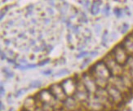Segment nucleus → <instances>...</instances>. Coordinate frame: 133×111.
Returning <instances> with one entry per match:
<instances>
[{"mask_svg":"<svg viewBox=\"0 0 133 111\" xmlns=\"http://www.w3.org/2000/svg\"><path fill=\"white\" fill-rule=\"evenodd\" d=\"M2 71H3V74H4V76L6 77L7 79H12V78L14 77V73L8 68H3Z\"/></svg>","mask_w":133,"mask_h":111,"instance_id":"412c9836","label":"nucleus"},{"mask_svg":"<svg viewBox=\"0 0 133 111\" xmlns=\"http://www.w3.org/2000/svg\"><path fill=\"white\" fill-rule=\"evenodd\" d=\"M47 12H48V14H49V15H51V16H54V14H55L54 10H53L51 7L47 8Z\"/></svg>","mask_w":133,"mask_h":111,"instance_id":"c03bdc74","label":"nucleus"},{"mask_svg":"<svg viewBox=\"0 0 133 111\" xmlns=\"http://www.w3.org/2000/svg\"><path fill=\"white\" fill-rule=\"evenodd\" d=\"M40 105V107L43 109V111H56L51 105H48V104H44V103H41V104H38Z\"/></svg>","mask_w":133,"mask_h":111,"instance_id":"5701e85b","label":"nucleus"},{"mask_svg":"<svg viewBox=\"0 0 133 111\" xmlns=\"http://www.w3.org/2000/svg\"><path fill=\"white\" fill-rule=\"evenodd\" d=\"M123 10H124V13H125V14H127V16H131V13L130 10H129L128 8H125Z\"/></svg>","mask_w":133,"mask_h":111,"instance_id":"6e6d98bb","label":"nucleus"},{"mask_svg":"<svg viewBox=\"0 0 133 111\" xmlns=\"http://www.w3.org/2000/svg\"><path fill=\"white\" fill-rule=\"evenodd\" d=\"M49 62H50V59H49V58H46V59H44V60H41V61L38 64V66H43V65H45L46 64H47V63H49Z\"/></svg>","mask_w":133,"mask_h":111,"instance_id":"72a5a7b5","label":"nucleus"},{"mask_svg":"<svg viewBox=\"0 0 133 111\" xmlns=\"http://www.w3.org/2000/svg\"><path fill=\"white\" fill-rule=\"evenodd\" d=\"M88 73L92 76L97 87L102 88H106L109 84V80L112 76L103 60H98L90 68Z\"/></svg>","mask_w":133,"mask_h":111,"instance_id":"f257e3e1","label":"nucleus"},{"mask_svg":"<svg viewBox=\"0 0 133 111\" xmlns=\"http://www.w3.org/2000/svg\"><path fill=\"white\" fill-rule=\"evenodd\" d=\"M15 24V21L13 20H9L7 23H6V26L8 27H12Z\"/></svg>","mask_w":133,"mask_h":111,"instance_id":"a18cd8bd","label":"nucleus"},{"mask_svg":"<svg viewBox=\"0 0 133 111\" xmlns=\"http://www.w3.org/2000/svg\"><path fill=\"white\" fill-rule=\"evenodd\" d=\"M106 90L109 94V96L110 101H112V103L116 105H121L124 101L125 96L119 90H118L115 87H114L111 84H108L106 87Z\"/></svg>","mask_w":133,"mask_h":111,"instance_id":"6e6552de","label":"nucleus"},{"mask_svg":"<svg viewBox=\"0 0 133 111\" xmlns=\"http://www.w3.org/2000/svg\"><path fill=\"white\" fill-rule=\"evenodd\" d=\"M21 111H29V110H25V109H23V110H21Z\"/></svg>","mask_w":133,"mask_h":111,"instance_id":"0e129e2a","label":"nucleus"},{"mask_svg":"<svg viewBox=\"0 0 133 111\" xmlns=\"http://www.w3.org/2000/svg\"><path fill=\"white\" fill-rule=\"evenodd\" d=\"M3 42H4V44L6 46H10V45H12V44L13 40L10 39V38H5V39L3 40Z\"/></svg>","mask_w":133,"mask_h":111,"instance_id":"e433bc0d","label":"nucleus"},{"mask_svg":"<svg viewBox=\"0 0 133 111\" xmlns=\"http://www.w3.org/2000/svg\"><path fill=\"white\" fill-rule=\"evenodd\" d=\"M71 30H72V31H73L74 34H76V35H79L80 34V27H79V25H73V27H72Z\"/></svg>","mask_w":133,"mask_h":111,"instance_id":"7c9ffc66","label":"nucleus"},{"mask_svg":"<svg viewBox=\"0 0 133 111\" xmlns=\"http://www.w3.org/2000/svg\"><path fill=\"white\" fill-rule=\"evenodd\" d=\"M42 86V82L39 80H34L32 81L30 84V88H39Z\"/></svg>","mask_w":133,"mask_h":111,"instance_id":"393cba45","label":"nucleus"},{"mask_svg":"<svg viewBox=\"0 0 133 111\" xmlns=\"http://www.w3.org/2000/svg\"><path fill=\"white\" fill-rule=\"evenodd\" d=\"M36 40H34V39H33V38H31V39H30L29 40V46L30 47H36L37 45H36Z\"/></svg>","mask_w":133,"mask_h":111,"instance_id":"a19ab883","label":"nucleus"},{"mask_svg":"<svg viewBox=\"0 0 133 111\" xmlns=\"http://www.w3.org/2000/svg\"><path fill=\"white\" fill-rule=\"evenodd\" d=\"M30 23H31V25H36L38 24V20H37L36 19H31Z\"/></svg>","mask_w":133,"mask_h":111,"instance_id":"4d7b16f0","label":"nucleus"},{"mask_svg":"<svg viewBox=\"0 0 133 111\" xmlns=\"http://www.w3.org/2000/svg\"><path fill=\"white\" fill-rule=\"evenodd\" d=\"M5 108H6V107L4 106V104L1 101V102H0V109H1V111H3L5 109Z\"/></svg>","mask_w":133,"mask_h":111,"instance_id":"bf43d9fd","label":"nucleus"},{"mask_svg":"<svg viewBox=\"0 0 133 111\" xmlns=\"http://www.w3.org/2000/svg\"><path fill=\"white\" fill-rule=\"evenodd\" d=\"M114 14L115 15V16L117 17L118 19H120L122 18L123 16L125 15L124 13V10L123 9H122L120 8H115L114 9Z\"/></svg>","mask_w":133,"mask_h":111,"instance_id":"aec40b11","label":"nucleus"},{"mask_svg":"<svg viewBox=\"0 0 133 111\" xmlns=\"http://www.w3.org/2000/svg\"><path fill=\"white\" fill-rule=\"evenodd\" d=\"M79 79L82 84H83V86L86 87V89L89 92V94H92V95L95 94L98 87L96 85L95 80H94V79L92 78V76L88 73V72H85V73L82 74V75Z\"/></svg>","mask_w":133,"mask_h":111,"instance_id":"423d86ee","label":"nucleus"},{"mask_svg":"<svg viewBox=\"0 0 133 111\" xmlns=\"http://www.w3.org/2000/svg\"><path fill=\"white\" fill-rule=\"evenodd\" d=\"M42 74H44V75H51L52 74V70H45V71H43Z\"/></svg>","mask_w":133,"mask_h":111,"instance_id":"de8ad7c7","label":"nucleus"},{"mask_svg":"<svg viewBox=\"0 0 133 111\" xmlns=\"http://www.w3.org/2000/svg\"><path fill=\"white\" fill-rule=\"evenodd\" d=\"M81 104L74 96H67L62 102V109L64 111H74L80 109Z\"/></svg>","mask_w":133,"mask_h":111,"instance_id":"ddd939ff","label":"nucleus"},{"mask_svg":"<svg viewBox=\"0 0 133 111\" xmlns=\"http://www.w3.org/2000/svg\"><path fill=\"white\" fill-rule=\"evenodd\" d=\"M43 22L44 25H49L52 23V19L51 18H43Z\"/></svg>","mask_w":133,"mask_h":111,"instance_id":"f704fd0d","label":"nucleus"},{"mask_svg":"<svg viewBox=\"0 0 133 111\" xmlns=\"http://www.w3.org/2000/svg\"><path fill=\"white\" fill-rule=\"evenodd\" d=\"M27 92V88H21V89L16 91V92L15 93V97L16 98H19L20 96H21L22 95H23L24 93H25Z\"/></svg>","mask_w":133,"mask_h":111,"instance_id":"bb28decb","label":"nucleus"},{"mask_svg":"<svg viewBox=\"0 0 133 111\" xmlns=\"http://www.w3.org/2000/svg\"><path fill=\"white\" fill-rule=\"evenodd\" d=\"M69 70H67V69H63V70H60V71H58L56 74H54V77H61V76H64V75H66L69 74Z\"/></svg>","mask_w":133,"mask_h":111,"instance_id":"a878e982","label":"nucleus"},{"mask_svg":"<svg viewBox=\"0 0 133 111\" xmlns=\"http://www.w3.org/2000/svg\"><path fill=\"white\" fill-rule=\"evenodd\" d=\"M95 30H96V32L97 33V34H99V33L101 32V25H96L95 27Z\"/></svg>","mask_w":133,"mask_h":111,"instance_id":"864d4df0","label":"nucleus"},{"mask_svg":"<svg viewBox=\"0 0 133 111\" xmlns=\"http://www.w3.org/2000/svg\"><path fill=\"white\" fill-rule=\"evenodd\" d=\"M121 78H122V79H123L125 86L128 88L130 91H132L133 90V82H132L131 78H130L128 73H127V71L126 70H124L123 74L121 75Z\"/></svg>","mask_w":133,"mask_h":111,"instance_id":"dca6fc26","label":"nucleus"},{"mask_svg":"<svg viewBox=\"0 0 133 111\" xmlns=\"http://www.w3.org/2000/svg\"><path fill=\"white\" fill-rule=\"evenodd\" d=\"M8 111H14V109H13V108H11Z\"/></svg>","mask_w":133,"mask_h":111,"instance_id":"680f3d73","label":"nucleus"},{"mask_svg":"<svg viewBox=\"0 0 133 111\" xmlns=\"http://www.w3.org/2000/svg\"><path fill=\"white\" fill-rule=\"evenodd\" d=\"M131 34L133 35V30H132V32H131Z\"/></svg>","mask_w":133,"mask_h":111,"instance_id":"69168bd1","label":"nucleus"},{"mask_svg":"<svg viewBox=\"0 0 133 111\" xmlns=\"http://www.w3.org/2000/svg\"><path fill=\"white\" fill-rule=\"evenodd\" d=\"M47 3L50 5L51 7L54 8V7H57V5H56V2H54V1H48Z\"/></svg>","mask_w":133,"mask_h":111,"instance_id":"5fc2aeb1","label":"nucleus"},{"mask_svg":"<svg viewBox=\"0 0 133 111\" xmlns=\"http://www.w3.org/2000/svg\"><path fill=\"white\" fill-rule=\"evenodd\" d=\"M124 68L127 70H133V56H129L127 62L124 65Z\"/></svg>","mask_w":133,"mask_h":111,"instance_id":"6ab92c4d","label":"nucleus"},{"mask_svg":"<svg viewBox=\"0 0 133 111\" xmlns=\"http://www.w3.org/2000/svg\"><path fill=\"white\" fill-rule=\"evenodd\" d=\"M17 38H20V39H26L27 36H26L25 32H21V33H19V34H18Z\"/></svg>","mask_w":133,"mask_h":111,"instance_id":"c9c22d12","label":"nucleus"},{"mask_svg":"<svg viewBox=\"0 0 133 111\" xmlns=\"http://www.w3.org/2000/svg\"><path fill=\"white\" fill-rule=\"evenodd\" d=\"M1 60H8V57L6 53H5V52L3 51V50L2 49L1 50Z\"/></svg>","mask_w":133,"mask_h":111,"instance_id":"79ce46f5","label":"nucleus"},{"mask_svg":"<svg viewBox=\"0 0 133 111\" xmlns=\"http://www.w3.org/2000/svg\"><path fill=\"white\" fill-rule=\"evenodd\" d=\"M34 4H30L25 8V16L26 17H29V16H31L33 15V12H34Z\"/></svg>","mask_w":133,"mask_h":111,"instance_id":"4be33fe9","label":"nucleus"},{"mask_svg":"<svg viewBox=\"0 0 133 111\" xmlns=\"http://www.w3.org/2000/svg\"><path fill=\"white\" fill-rule=\"evenodd\" d=\"M94 95H95L96 97L99 100V101L102 104L105 110H109L114 107V105L112 103L111 101H110L106 88L98 87Z\"/></svg>","mask_w":133,"mask_h":111,"instance_id":"39448f33","label":"nucleus"},{"mask_svg":"<svg viewBox=\"0 0 133 111\" xmlns=\"http://www.w3.org/2000/svg\"><path fill=\"white\" fill-rule=\"evenodd\" d=\"M79 21L82 22V23H84V24H86V23H87V22H88L87 16H86V14L84 12H82L81 13V17L79 19Z\"/></svg>","mask_w":133,"mask_h":111,"instance_id":"2f4dec72","label":"nucleus"},{"mask_svg":"<svg viewBox=\"0 0 133 111\" xmlns=\"http://www.w3.org/2000/svg\"><path fill=\"white\" fill-rule=\"evenodd\" d=\"M12 95H11V94H9L8 95V102L9 103V105H11L12 104Z\"/></svg>","mask_w":133,"mask_h":111,"instance_id":"13d9d810","label":"nucleus"},{"mask_svg":"<svg viewBox=\"0 0 133 111\" xmlns=\"http://www.w3.org/2000/svg\"><path fill=\"white\" fill-rule=\"evenodd\" d=\"M33 51H34V52L37 53V52H43V49H42V47L39 45V46H36L34 47V48H33Z\"/></svg>","mask_w":133,"mask_h":111,"instance_id":"ea45409f","label":"nucleus"},{"mask_svg":"<svg viewBox=\"0 0 133 111\" xmlns=\"http://www.w3.org/2000/svg\"><path fill=\"white\" fill-rule=\"evenodd\" d=\"M66 38H67V42H68V43H71V42H72V35H71V34H67V36H66Z\"/></svg>","mask_w":133,"mask_h":111,"instance_id":"3c124183","label":"nucleus"},{"mask_svg":"<svg viewBox=\"0 0 133 111\" xmlns=\"http://www.w3.org/2000/svg\"><path fill=\"white\" fill-rule=\"evenodd\" d=\"M34 111H43V109L40 107V105H38V107L36 108V109H35Z\"/></svg>","mask_w":133,"mask_h":111,"instance_id":"052dcab7","label":"nucleus"},{"mask_svg":"<svg viewBox=\"0 0 133 111\" xmlns=\"http://www.w3.org/2000/svg\"><path fill=\"white\" fill-rule=\"evenodd\" d=\"M92 61V57H86L84 60H83V61H82V65H81V69H84L87 65H88Z\"/></svg>","mask_w":133,"mask_h":111,"instance_id":"cd10ccee","label":"nucleus"},{"mask_svg":"<svg viewBox=\"0 0 133 111\" xmlns=\"http://www.w3.org/2000/svg\"><path fill=\"white\" fill-rule=\"evenodd\" d=\"M48 89L50 92H52V94L54 96V97L57 100H58L59 101L63 102L65 100L67 97V96L65 95V93L63 90V88L60 85V83H53L51 86L49 87Z\"/></svg>","mask_w":133,"mask_h":111,"instance_id":"f8f14e48","label":"nucleus"},{"mask_svg":"<svg viewBox=\"0 0 133 111\" xmlns=\"http://www.w3.org/2000/svg\"><path fill=\"white\" fill-rule=\"evenodd\" d=\"M74 111H82L81 109H77V110H74Z\"/></svg>","mask_w":133,"mask_h":111,"instance_id":"e2e57ef3","label":"nucleus"},{"mask_svg":"<svg viewBox=\"0 0 133 111\" xmlns=\"http://www.w3.org/2000/svg\"><path fill=\"white\" fill-rule=\"evenodd\" d=\"M129 25L127 24V23H124V24H123V25H122V28H121V33L123 34H126V33L128 31V30H129Z\"/></svg>","mask_w":133,"mask_h":111,"instance_id":"c756f323","label":"nucleus"},{"mask_svg":"<svg viewBox=\"0 0 133 111\" xmlns=\"http://www.w3.org/2000/svg\"><path fill=\"white\" fill-rule=\"evenodd\" d=\"M36 96H38L36 97V99L38 104H41V103L48 104V105H51L56 110L62 109V102L59 101L58 100L55 98L49 89L41 90L40 92H38L36 94Z\"/></svg>","mask_w":133,"mask_h":111,"instance_id":"f03ea898","label":"nucleus"},{"mask_svg":"<svg viewBox=\"0 0 133 111\" xmlns=\"http://www.w3.org/2000/svg\"><path fill=\"white\" fill-rule=\"evenodd\" d=\"M85 107L88 111H103L105 110L102 104L99 101V100L94 95H90L87 101L85 104Z\"/></svg>","mask_w":133,"mask_h":111,"instance_id":"9b49d317","label":"nucleus"},{"mask_svg":"<svg viewBox=\"0 0 133 111\" xmlns=\"http://www.w3.org/2000/svg\"><path fill=\"white\" fill-rule=\"evenodd\" d=\"M89 53L90 52H85V51H82V52H79V54H78L77 56H76V57L78 58V59H80V58H86V57H87L88 56H89Z\"/></svg>","mask_w":133,"mask_h":111,"instance_id":"c85d7f7f","label":"nucleus"},{"mask_svg":"<svg viewBox=\"0 0 133 111\" xmlns=\"http://www.w3.org/2000/svg\"><path fill=\"white\" fill-rule=\"evenodd\" d=\"M127 73H128V74H129V76L131 78V81L133 82V70H127Z\"/></svg>","mask_w":133,"mask_h":111,"instance_id":"603ef678","label":"nucleus"},{"mask_svg":"<svg viewBox=\"0 0 133 111\" xmlns=\"http://www.w3.org/2000/svg\"><path fill=\"white\" fill-rule=\"evenodd\" d=\"M121 44L123 45L129 56H133V35L131 34V33L127 34L123 38Z\"/></svg>","mask_w":133,"mask_h":111,"instance_id":"2eb2a0df","label":"nucleus"},{"mask_svg":"<svg viewBox=\"0 0 133 111\" xmlns=\"http://www.w3.org/2000/svg\"><path fill=\"white\" fill-rule=\"evenodd\" d=\"M60 85H61L66 96H74L77 88V80L75 78H67L60 82Z\"/></svg>","mask_w":133,"mask_h":111,"instance_id":"1a4fd4ad","label":"nucleus"},{"mask_svg":"<svg viewBox=\"0 0 133 111\" xmlns=\"http://www.w3.org/2000/svg\"><path fill=\"white\" fill-rule=\"evenodd\" d=\"M97 55H98V52H97V51H92V52H90V53H89V57L92 58V57H96Z\"/></svg>","mask_w":133,"mask_h":111,"instance_id":"49530a36","label":"nucleus"},{"mask_svg":"<svg viewBox=\"0 0 133 111\" xmlns=\"http://www.w3.org/2000/svg\"><path fill=\"white\" fill-rule=\"evenodd\" d=\"M103 3L102 1H93L92 7L90 9V12L92 15L93 16H96L99 14L100 11H101V5Z\"/></svg>","mask_w":133,"mask_h":111,"instance_id":"f3484780","label":"nucleus"},{"mask_svg":"<svg viewBox=\"0 0 133 111\" xmlns=\"http://www.w3.org/2000/svg\"><path fill=\"white\" fill-rule=\"evenodd\" d=\"M38 101L34 96H28L25 99L23 102V109L29 110V111H34L38 107Z\"/></svg>","mask_w":133,"mask_h":111,"instance_id":"4468645a","label":"nucleus"},{"mask_svg":"<svg viewBox=\"0 0 133 111\" xmlns=\"http://www.w3.org/2000/svg\"><path fill=\"white\" fill-rule=\"evenodd\" d=\"M15 68L16 69H19L22 71L24 70H30V69H34L36 67H38V65L35 64H26V65H21V64H16L15 65Z\"/></svg>","mask_w":133,"mask_h":111,"instance_id":"a211bd4d","label":"nucleus"},{"mask_svg":"<svg viewBox=\"0 0 133 111\" xmlns=\"http://www.w3.org/2000/svg\"><path fill=\"white\" fill-rule=\"evenodd\" d=\"M112 55V57L115 59V60L117 61L119 65L124 66L127 59H128L129 55L127 52V51L124 49L121 43L117 44L109 52Z\"/></svg>","mask_w":133,"mask_h":111,"instance_id":"20e7f679","label":"nucleus"},{"mask_svg":"<svg viewBox=\"0 0 133 111\" xmlns=\"http://www.w3.org/2000/svg\"><path fill=\"white\" fill-rule=\"evenodd\" d=\"M0 94H1V96L2 97L5 95V88L3 87V82L1 83V86H0Z\"/></svg>","mask_w":133,"mask_h":111,"instance_id":"37998d69","label":"nucleus"},{"mask_svg":"<svg viewBox=\"0 0 133 111\" xmlns=\"http://www.w3.org/2000/svg\"><path fill=\"white\" fill-rule=\"evenodd\" d=\"M108 37H109V33L107 30H105L104 33H103V35H102V42H101V44L102 46H104V47H107V43H108Z\"/></svg>","mask_w":133,"mask_h":111,"instance_id":"b1692460","label":"nucleus"},{"mask_svg":"<svg viewBox=\"0 0 133 111\" xmlns=\"http://www.w3.org/2000/svg\"><path fill=\"white\" fill-rule=\"evenodd\" d=\"M103 60L104 61L105 65H107V67L109 70L112 76H121L123 74V72L125 70L124 66L119 65L116 61L115 59L112 57V55L110 53L104 56Z\"/></svg>","mask_w":133,"mask_h":111,"instance_id":"7ed1b4c3","label":"nucleus"},{"mask_svg":"<svg viewBox=\"0 0 133 111\" xmlns=\"http://www.w3.org/2000/svg\"><path fill=\"white\" fill-rule=\"evenodd\" d=\"M75 79H76V78H75ZM76 80H77V88H76V92H75L74 95V97L81 105L82 104L85 105L91 94H89V92H87V90L86 89V87L81 82V81L79 80V78H77Z\"/></svg>","mask_w":133,"mask_h":111,"instance_id":"0eeeda50","label":"nucleus"},{"mask_svg":"<svg viewBox=\"0 0 133 111\" xmlns=\"http://www.w3.org/2000/svg\"><path fill=\"white\" fill-rule=\"evenodd\" d=\"M65 25H66V26H67L68 29H72V27H73V25H72L71 20H69V19H68L67 22H66V23H65Z\"/></svg>","mask_w":133,"mask_h":111,"instance_id":"09e8293b","label":"nucleus"},{"mask_svg":"<svg viewBox=\"0 0 133 111\" xmlns=\"http://www.w3.org/2000/svg\"><path fill=\"white\" fill-rule=\"evenodd\" d=\"M92 3H91L90 1H84L83 6L85 7V8H87V9H88V10H90V9H91L90 7H92Z\"/></svg>","mask_w":133,"mask_h":111,"instance_id":"4c0bfd02","label":"nucleus"},{"mask_svg":"<svg viewBox=\"0 0 133 111\" xmlns=\"http://www.w3.org/2000/svg\"><path fill=\"white\" fill-rule=\"evenodd\" d=\"M29 33L30 34H32L33 36H34L36 34V31L34 30V28H31V29H29Z\"/></svg>","mask_w":133,"mask_h":111,"instance_id":"8fccbe9b","label":"nucleus"},{"mask_svg":"<svg viewBox=\"0 0 133 111\" xmlns=\"http://www.w3.org/2000/svg\"><path fill=\"white\" fill-rule=\"evenodd\" d=\"M109 83L113 85L114 87H115L118 90H119L123 93L125 96L129 95L131 91L125 86L121 76H111V78H110L109 80Z\"/></svg>","mask_w":133,"mask_h":111,"instance_id":"9d476101","label":"nucleus"},{"mask_svg":"<svg viewBox=\"0 0 133 111\" xmlns=\"http://www.w3.org/2000/svg\"><path fill=\"white\" fill-rule=\"evenodd\" d=\"M7 61H8L9 64H12V65H15L16 64H17V63H16V58H12V57L8 58Z\"/></svg>","mask_w":133,"mask_h":111,"instance_id":"58836bf2","label":"nucleus"},{"mask_svg":"<svg viewBox=\"0 0 133 111\" xmlns=\"http://www.w3.org/2000/svg\"><path fill=\"white\" fill-rule=\"evenodd\" d=\"M109 12H110V7L109 4H106L104 6V9H103V13L105 16H109Z\"/></svg>","mask_w":133,"mask_h":111,"instance_id":"473e14b6","label":"nucleus"}]
</instances>
